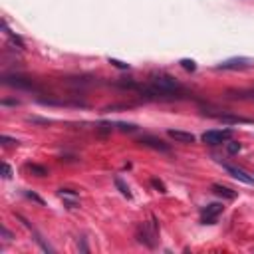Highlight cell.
Segmentation results:
<instances>
[{
    "label": "cell",
    "instance_id": "11",
    "mask_svg": "<svg viewBox=\"0 0 254 254\" xmlns=\"http://www.w3.org/2000/svg\"><path fill=\"white\" fill-rule=\"evenodd\" d=\"M60 196H64V198H77V192L71 190V189H60ZM67 206L69 208H75V200H69Z\"/></svg>",
    "mask_w": 254,
    "mask_h": 254
},
{
    "label": "cell",
    "instance_id": "1",
    "mask_svg": "<svg viewBox=\"0 0 254 254\" xmlns=\"http://www.w3.org/2000/svg\"><path fill=\"white\" fill-rule=\"evenodd\" d=\"M139 89H141V93L151 95L155 99H173V97H179L185 93V87L173 75H167V73L151 75L149 83L139 87Z\"/></svg>",
    "mask_w": 254,
    "mask_h": 254
},
{
    "label": "cell",
    "instance_id": "17",
    "mask_svg": "<svg viewBox=\"0 0 254 254\" xmlns=\"http://www.w3.org/2000/svg\"><path fill=\"white\" fill-rule=\"evenodd\" d=\"M181 65H183L185 69H189V71H194V69H196V65H194L192 60H181Z\"/></svg>",
    "mask_w": 254,
    "mask_h": 254
},
{
    "label": "cell",
    "instance_id": "8",
    "mask_svg": "<svg viewBox=\"0 0 254 254\" xmlns=\"http://www.w3.org/2000/svg\"><path fill=\"white\" fill-rule=\"evenodd\" d=\"M167 133H169V137H171V139H175L177 143L190 145V143H194V141H196V137H194L192 133H189V131H181V129H169Z\"/></svg>",
    "mask_w": 254,
    "mask_h": 254
},
{
    "label": "cell",
    "instance_id": "7",
    "mask_svg": "<svg viewBox=\"0 0 254 254\" xmlns=\"http://www.w3.org/2000/svg\"><path fill=\"white\" fill-rule=\"evenodd\" d=\"M4 83L12 85V87H18V89H36L32 79H26L22 75H4Z\"/></svg>",
    "mask_w": 254,
    "mask_h": 254
},
{
    "label": "cell",
    "instance_id": "10",
    "mask_svg": "<svg viewBox=\"0 0 254 254\" xmlns=\"http://www.w3.org/2000/svg\"><path fill=\"white\" fill-rule=\"evenodd\" d=\"M212 192L218 194V196H224V198H234V196H236V192H234L232 189L222 187V185H212Z\"/></svg>",
    "mask_w": 254,
    "mask_h": 254
},
{
    "label": "cell",
    "instance_id": "12",
    "mask_svg": "<svg viewBox=\"0 0 254 254\" xmlns=\"http://www.w3.org/2000/svg\"><path fill=\"white\" fill-rule=\"evenodd\" d=\"M234 99H254V87L252 89H240V91H234V95H230Z\"/></svg>",
    "mask_w": 254,
    "mask_h": 254
},
{
    "label": "cell",
    "instance_id": "18",
    "mask_svg": "<svg viewBox=\"0 0 254 254\" xmlns=\"http://www.w3.org/2000/svg\"><path fill=\"white\" fill-rule=\"evenodd\" d=\"M109 64H113L115 67H121V69H129V64H123V62H119V60H113V58H109Z\"/></svg>",
    "mask_w": 254,
    "mask_h": 254
},
{
    "label": "cell",
    "instance_id": "2",
    "mask_svg": "<svg viewBox=\"0 0 254 254\" xmlns=\"http://www.w3.org/2000/svg\"><path fill=\"white\" fill-rule=\"evenodd\" d=\"M135 238H137L141 244H145V246H149V248H155L157 242H159V222H157V218L151 216L147 222H141V224L137 226Z\"/></svg>",
    "mask_w": 254,
    "mask_h": 254
},
{
    "label": "cell",
    "instance_id": "13",
    "mask_svg": "<svg viewBox=\"0 0 254 254\" xmlns=\"http://www.w3.org/2000/svg\"><path fill=\"white\" fill-rule=\"evenodd\" d=\"M26 171H32V173H36L38 177H46V175H48V171H46L44 167L36 165V163H26Z\"/></svg>",
    "mask_w": 254,
    "mask_h": 254
},
{
    "label": "cell",
    "instance_id": "14",
    "mask_svg": "<svg viewBox=\"0 0 254 254\" xmlns=\"http://www.w3.org/2000/svg\"><path fill=\"white\" fill-rule=\"evenodd\" d=\"M220 121H228V123H248L250 119H244V117H236V115H218Z\"/></svg>",
    "mask_w": 254,
    "mask_h": 254
},
{
    "label": "cell",
    "instance_id": "15",
    "mask_svg": "<svg viewBox=\"0 0 254 254\" xmlns=\"http://www.w3.org/2000/svg\"><path fill=\"white\" fill-rule=\"evenodd\" d=\"M115 185H117V189L121 190V194H123V196H127V198L131 196V192H129V187H127V185H125V183H123L119 177H115Z\"/></svg>",
    "mask_w": 254,
    "mask_h": 254
},
{
    "label": "cell",
    "instance_id": "20",
    "mask_svg": "<svg viewBox=\"0 0 254 254\" xmlns=\"http://www.w3.org/2000/svg\"><path fill=\"white\" fill-rule=\"evenodd\" d=\"M2 141H4V145H18V141L12 139V137H8V135H2Z\"/></svg>",
    "mask_w": 254,
    "mask_h": 254
},
{
    "label": "cell",
    "instance_id": "9",
    "mask_svg": "<svg viewBox=\"0 0 254 254\" xmlns=\"http://www.w3.org/2000/svg\"><path fill=\"white\" fill-rule=\"evenodd\" d=\"M141 143H143V145H147V147L159 149V151H169V145H167L165 141H161V139L153 137V135H143V137H141Z\"/></svg>",
    "mask_w": 254,
    "mask_h": 254
},
{
    "label": "cell",
    "instance_id": "16",
    "mask_svg": "<svg viewBox=\"0 0 254 254\" xmlns=\"http://www.w3.org/2000/svg\"><path fill=\"white\" fill-rule=\"evenodd\" d=\"M226 149H228V153H238V151H240V143H236V141H230V139H228Z\"/></svg>",
    "mask_w": 254,
    "mask_h": 254
},
{
    "label": "cell",
    "instance_id": "21",
    "mask_svg": "<svg viewBox=\"0 0 254 254\" xmlns=\"http://www.w3.org/2000/svg\"><path fill=\"white\" fill-rule=\"evenodd\" d=\"M26 196H30V198H34L36 202H40V204H44V200L38 196V194H34V192H26Z\"/></svg>",
    "mask_w": 254,
    "mask_h": 254
},
{
    "label": "cell",
    "instance_id": "4",
    "mask_svg": "<svg viewBox=\"0 0 254 254\" xmlns=\"http://www.w3.org/2000/svg\"><path fill=\"white\" fill-rule=\"evenodd\" d=\"M254 65V60L252 58H228L224 62H220L216 65V69H224V71H232V69H248Z\"/></svg>",
    "mask_w": 254,
    "mask_h": 254
},
{
    "label": "cell",
    "instance_id": "6",
    "mask_svg": "<svg viewBox=\"0 0 254 254\" xmlns=\"http://www.w3.org/2000/svg\"><path fill=\"white\" fill-rule=\"evenodd\" d=\"M222 169H224L228 175H232L236 181H240V183H244V185H254V175H248L244 169L234 167V165H228V163H222Z\"/></svg>",
    "mask_w": 254,
    "mask_h": 254
},
{
    "label": "cell",
    "instance_id": "3",
    "mask_svg": "<svg viewBox=\"0 0 254 254\" xmlns=\"http://www.w3.org/2000/svg\"><path fill=\"white\" fill-rule=\"evenodd\" d=\"M232 137V129H208L200 135L202 143L206 145H222Z\"/></svg>",
    "mask_w": 254,
    "mask_h": 254
},
{
    "label": "cell",
    "instance_id": "19",
    "mask_svg": "<svg viewBox=\"0 0 254 254\" xmlns=\"http://www.w3.org/2000/svg\"><path fill=\"white\" fill-rule=\"evenodd\" d=\"M2 173H4V175H2L4 179H10V177H12V169H10V165L4 163V165H2Z\"/></svg>",
    "mask_w": 254,
    "mask_h": 254
},
{
    "label": "cell",
    "instance_id": "5",
    "mask_svg": "<svg viewBox=\"0 0 254 254\" xmlns=\"http://www.w3.org/2000/svg\"><path fill=\"white\" fill-rule=\"evenodd\" d=\"M222 210H224V204H222V202H210V204H206V206L200 210V220H202L204 224H214L216 218L222 214Z\"/></svg>",
    "mask_w": 254,
    "mask_h": 254
}]
</instances>
